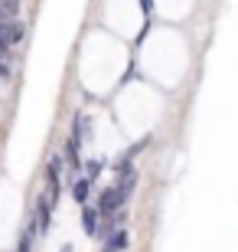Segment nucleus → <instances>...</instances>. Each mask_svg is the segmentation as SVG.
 <instances>
[{
    "instance_id": "4",
    "label": "nucleus",
    "mask_w": 238,
    "mask_h": 252,
    "mask_svg": "<svg viewBox=\"0 0 238 252\" xmlns=\"http://www.w3.org/2000/svg\"><path fill=\"white\" fill-rule=\"evenodd\" d=\"M23 36H26V27H23L20 20L0 23V59L7 56V49H10V46H17V43H23Z\"/></svg>"
},
{
    "instance_id": "9",
    "label": "nucleus",
    "mask_w": 238,
    "mask_h": 252,
    "mask_svg": "<svg viewBox=\"0 0 238 252\" xmlns=\"http://www.w3.org/2000/svg\"><path fill=\"white\" fill-rule=\"evenodd\" d=\"M17 13H20V0H0V23L17 20Z\"/></svg>"
},
{
    "instance_id": "1",
    "label": "nucleus",
    "mask_w": 238,
    "mask_h": 252,
    "mask_svg": "<svg viewBox=\"0 0 238 252\" xmlns=\"http://www.w3.org/2000/svg\"><path fill=\"white\" fill-rule=\"evenodd\" d=\"M46 187H49V206L55 210L59 203V193H62V154H53L46 164Z\"/></svg>"
},
{
    "instance_id": "5",
    "label": "nucleus",
    "mask_w": 238,
    "mask_h": 252,
    "mask_svg": "<svg viewBox=\"0 0 238 252\" xmlns=\"http://www.w3.org/2000/svg\"><path fill=\"white\" fill-rule=\"evenodd\" d=\"M98 223H101L98 210H95L92 203H85L82 206V233L85 236H98Z\"/></svg>"
},
{
    "instance_id": "13",
    "label": "nucleus",
    "mask_w": 238,
    "mask_h": 252,
    "mask_svg": "<svg viewBox=\"0 0 238 252\" xmlns=\"http://www.w3.org/2000/svg\"><path fill=\"white\" fill-rule=\"evenodd\" d=\"M10 72H13L10 63H7V59H0V79H10Z\"/></svg>"
},
{
    "instance_id": "2",
    "label": "nucleus",
    "mask_w": 238,
    "mask_h": 252,
    "mask_svg": "<svg viewBox=\"0 0 238 252\" xmlns=\"http://www.w3.org/2000/svg\"><path fill=\"white\" fill-rule=\"evenodd\" d=\"M124 206H128V196H124L118 187H114V184H111V187H105V190L98 193V203H95V210H98V216H114L118 210H124Z\"/></svg>"
},
{
    "instance_id": "12",
    "label": "nucleus",
    "mask_w": 238,
    "mask_h": 252,
    "mask_svg": "<svg viewBox=\"0 0 238 252\" xmlns=\"http://www.w3.org/2000/svg\"><path fill=\"white\" fill-rule=\"evenodd\" d=\"M140 7H144V17L147 20L154 17V0H140Z\"/></svg>"
},
{
    "instance_id": "6",
    "label": "nucleus",
    "mask_w": 238,
    "mask_h": 252,
    "mask_svg": "<svg viewBox=\"0 0 238 252\" xmlns=\"http://www.w3.org/2000/svg\"><path fill=\"white\" fill-rule=\"evenodd\" d=\"M88 196H92V180H88V177H75L72 180V200L79 206H85V203H88Z\"/></svg>"
},
{
    "instance_id": "11",
    "label": "nucleus",
    "mask_w": 238,
    "mask_h": 252,
    "mask_svg": "<svg viewBox=\"0 0 238 252\" xmlns=\"http://www.w3.org/2000/svg\"><path fill=\"white\" fill-rule=\"evenodd\" d=\"M17 252H33V233H29V229L17 239Z\"/></svg>"
},
{
    "instance_id": "3",
    "label": "nucleus",
    "mask_w": 238,
    "mask_h": 252,
    "mask_svg": "<svg viewBox=\"0 0 238 252\" xmlns=\"http://www.w3.org/2000/svg\"><path fill=\"white\" fill-rule=\"evenodd\" d=\"M53 229V206H49V196H39L36 200V213H33V223H29V233L33 236H46Z\"/></svg>"
},
{
    "instance_id": "10",
    "label": "nucleus",
    "mask_w": 238,
    "mask_h": 252,
    "mask_svg": "<svg viewBox=\"0 0 238 252\" xmlns=\"http://www.w3.org/2000/svg\"><path fill=\"white\" fill-rule=\"evenodd\" d=\"M82 170H85L82 177H88V180L95 184V180L101 177V170H105V160H101V158H92V160H85V164H82Z\"/></svg>"
},
{
    "instance_id": "7",
    "label": "nucleus",
    "mask_w": 238,
    "mask_h": 252,
    "mask_svg": "<svg viewBox=\"0 0 238 252\" xmlns=\"http://www.w3.org/2000/svg\"><path fill=\"white\" fill-rule=\"evenodd\" d=\"M72 138L82 144L85 138H92V118L88 115H75L72 118Z\"/></svg>"
},
{
    "instance_id": "8",
    "label": "nucleus",
    "mask_w": 238,
    "mask_h": 252,
    "mask_svg": "<svg viewBox=\"0 0 238 252\" xmlns=\"http://www.w3.org/2000/svg\"><path fill=\"white\" fill-rule=\"evenodd\" d=\"M128 243H131V236H128V229L121 226V229H114V233L105 239V249H108V252H124V249H128Z\"/></svg>"
},
{
    "instance_id": "14",
    "label": "nucleus",
    "mask_w": 238,
    "mask_h": 252,
    "mask_svg": "<svg viewBox=\"0 0 238 252\" xmlns=\"http://www.w3.org/2000/svg\"><path fill=\"white\" fill-rule=\"evenodd\" d=\"M101 252H108V249H101Z\"/></svg>"
}]
</instances>
